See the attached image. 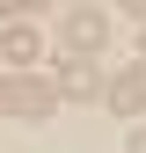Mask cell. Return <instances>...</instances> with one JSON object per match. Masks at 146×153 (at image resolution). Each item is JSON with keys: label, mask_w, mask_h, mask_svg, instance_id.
<instances>
[{"label": "cell", "mask_w": 146, "mask_h": 153, "mask_svg": "<svg viewBox=\"0 0 146 153\" xmlns=\"http://www.w3.org/2000/svg\"><path fill=\"white\" fill-rule=\"evenodd\" d=\"M51 102H59V88L36 80V73H15V80L0 88V109H7V117H51Z\"/></svg>", "instance_id": "obj_1"}, {"label": "cell", "mask_w": 146, "mask_h": 153, "mask_svg": "<svg viewBox=\"0 0 146 153\" xmlns=\"http://www.w3.org/2000/svg\"><path fill=\"white\" fill-rule=\"evenodd\" d=\"M102 36H110V15H102V7H73V15H66V44H73V59H80V51L95 59Z\"/></svg>", "instance_id": "obj_2"}, {"label": "cell", "mask_w": 146, "mask_h": 153, "mask_svg": "<svg viewBox=\"0 0 146 153\" xmlns=\"http://www.w3.org/2000/svg\"><path fill=\"white\" fill-rule=\"evenodd\" d=\"M102 102L117 109V117H139V109H146V59H139V66H124L117 80L102 88Z\"/></svg>", "instance_id": "obj_3"}, {"label": "cell", "mask_w": 146, "mask_h": 153, "mask_svg": "<svg viewBox=\"0 0 146 153\" xmlns=\"http://www.w3.org/2000/svg\"><path fill=\"white\" fill-rule=\"evenodd\" d=\"M59 95H66V102H102V73H95V59H66V66H59Z\"/></svg>", "instance_id": "obj_4"}, {"label": "cell", "mask_w": 146, "mask_h": 153, "mask_svg": "<svg viewBox=\"0 0 146 153\" xmlns=\"http://www.w3.org/2000/svg\"><path fill=\"white\" fill-rule=\"evenodd\" d=\"M36 51H44V36H36L29 22H15V29H7V59H15V66H36Z\"/></svg>", "instance_id": "obj_5"}, {"label": "cell", "mask_w": 146, "mask_h": 153, "mask_svg": "<svg viewBox=\"0 0 146 153\" xmlns=\"http://www.w3.org/2000/svg\"><path fill=\"white\" fill-rule=\"evenodd\" d=\"M124 153H146V124H132V131H124Z\"/></svg>", "instance_id": "obj_6"}, {"label": "cell", "mask_w": 146, "mask_h": 153, "mask_svg": "<svg viewBox=\"0 0 146 153\" xmlns=\"http://www.w3.org/2000/svg\"><path fill=\"white\" fill-rule=\"evenodd\" d=\"M132 22H139V59H146V7H132Z\"/></svg>", "instance_id": "obj_7"}]
</instances>
